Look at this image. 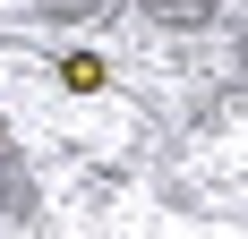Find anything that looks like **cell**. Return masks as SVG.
I'll list each match as a JSON object with an SVG mask.
<instances>
[{"label": "cell", "instance_id": "1", "mask_svg": "<svg viewBox=\"0 0 248 239\" xmlns=\"http://www.w3.org/2000/svg\"><path fill=\"white\" fill-rule=\"evenodd\" d=\"M0 214L9 222H34V179H26L17 145H9V128H0Z\"/></svg>", "mask_w": 248, "mask_h": 239}, {"label": "cell", "instance_id": "2", "mask_svg": "<svg viewBox=\"0 0 248 239\" xmlns=\"http://www.w3.org/2000/svg\"><path fill=\"white\" fill-rule=\"evenodd\" d=\"M154 26H180V34H205V26L223 17V0H137Z\"/></svg>", "mask_w": 248, "mask_h": 239}, {"label": "cell", "instance_id": "3", "mask_svg": "<svg viewBox=\"0 0 248 239\" xmlns=\"http://www.w3.org/2000/svg\"><path fill=\"white\" fill-rule=\"evenodd\" d=\"M111 0H34V17L43 26H86V17H103Z\"/></svg>", "mask_w": 248, "mask_h": 239}]
</instances>
